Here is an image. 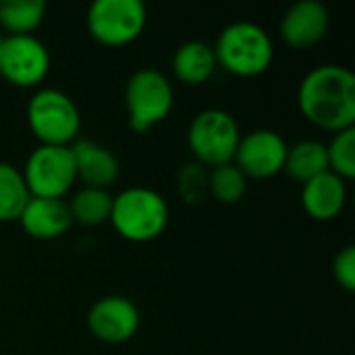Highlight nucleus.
I'll return each instance as SVG.
<instances>
[{"instance_id": "1", "label": "nucleus", "mask_w": 355, "mask_h": 355, "mask_svg": "<svg viewBox=\"0 0 355 355\" xmlns=\"http://www.w3.org/2000/svg\"><path fill=\"white\" fill-rule=\"evenodd\" d=\"M300 112L324 131L355 125V75L341 64L314 67L297 87Z\"/></svg>"}, {"instance_id": "2", "label": "nucleus", "mask_w": 355, "mask_h": 355, "mask_svg": "<svg viewBox=\"0 0 355 355\" xmlns=\"http://www.w3.org/2000/svg\"><path fill=\"white\" fill-rule=\"evenodd\" d=\"M168 216L171 210L162 193L150 187H127L112 196L108 223L123 239L148 243L164 233Z\"/></svg>"}, {"instance_id": "3", "label": "nucleus", "mask_w": 355, "mask_h": 355, "mask_svg": "<svg viewBox=\"0 0 355 355\" xmlns=\"http://www.w3.org/2000/svg\"><path fill=\"white\" fill-rule=\"evenodd\" d=\"M212 48L216 62L235 77H258L268 71L275 58L268 31L252 21L227 25Z\"/></svg>"}, {"instance_id": "4", "label": "nucleus", "mask_w": 355, "mask_h": 355, "mask_svg": "<svg viewBox=\"0 0 355 355\" xmlns=\"http://www.w3.org/2000/svg\"><path fill=\"white\" fill-rule=\"evenodd\" d=\"M27 125L40 146H73L81 131V114L64 92L44 87L27 104Z\"/></svg>"}, {"instance_id": "5", "label": "nucleus", "mask_w": 355, "mask_h": 355, "mask_svg": "<svg viewBox=\"0 0 355 355\" xmlns=\"http://www.w3.org/2000/svg\"><path fill=\"white\" fill-rule=\"evenodd\" d=\"M241 131L233 114L220 108H208L193 116L187 129V146L202 166L231 164L239 146Z\"/></svg>"}, {"instance_id": "6", "label": "nucleus", "mask_w": 355, "mask_h": 355, "mask_svg": "<svg viewBox=\"0 0 355 355\" xmlns=\"http://www.w3.org/2000/svg\"><path fill=\"white\" fill-rule=\"evenodd\" d=\"M125 104L131 129L146 133L171 114L175 106L173 83L156 69H139L127 81Z\"/></svg>"}, {"instance_id": "7", "label": "nucleus", "mask_w": 355, "mask_h": 355, "mask_svg": "<svg viewBox=\"0 0 355 355\" xmlns=\"http://www.w3.org/2000/svg\"><path fill=\"white\" fill-rule=\"evenodd\" d=\"M89 35L106 46L121 48L135 42L148 23V10L141 0H96L87 8Z\"/></svg>"}, {"instance_id": "8", "label": "nucleus", "mask_w": 355, "mask_h": 355, "mask_svg": "<svg viewBox=\"0 0 355 355\" xmlns=\"http://www.w3.org/2000/svg\"><path fill=\"white\" fill-rule=\"evenodd\" d=\"M21 173L31 198L64 200L77 183L71 146H37Z\"/></svg>"}, {"instance_id": "9", "label": "nucleus", "mask_w": 355, "mask_h": 355, "mask_svg": "<svg viewBox=\"0 0 355 355\" xmlns=\"http://www.w3.org/2000/svg\"><path fill=\"white\" fill-rule=\"evenodd\" d=\"M50 71V52L35 35H4L0 77L15 87H35Z\"/></svg>"}, {"instance_id": "10", "label": "nucleus", "mask_w": 355, "mask_h": 355, "mask_svg": "<svg viewBox=\"0 0 355 355\" xmlns=\"http://www.w3.org/2000/svg\"><path fill=\"white\" fill-rule=\"evenodd\" d=\"M287 150L289 146L281 133L272 129H256L241 135L233 164L245 175V179H270L283 173Z\"/></svg>"}, {"instance_id": "11", "label": "nucleus", "mask_w": 355, "mask_h": 355, "mask_svg": "<svg viewBox=\"0 0 355 355\" xmlns=\"http://www.w3.org/2000/svg\"><path fill=\"white\" fill-rule=\"evenodd\" d=\"M139 310L137 306L123 295H106L98 300L87 312L89 333L110 345L127 343L139 331Z\"/></svg>"}, {"instance_id": "12", "label": "nucleus", "mask_w": 355, "mask_h": 355, "mask_svg": "<svg viewBox=\"0 0 355 355\" xmlns=\"http://www.w3.org/2000/svg\"><path fill=\"white\" fill-rule=\"evenodd\" d=\"M329 27H331V15L322 2L300 0L285 10L279 31L289 48L308 50L324 40Z\"/></svg>"}, {"instance_id": "13", "label": "nucleus", "mask_w": 355, "mask_h": 355, "mask_svg": "<svg viewBox=\"0 0 355 355\" xmlns=\"http://www.w3.org/2000/svg\"><path fill=\"white\" fill-rule=\"evenodd\" d=\"M73 158H75V173L77 181L83 183V187L92 189H106L112 187L119 181L121 164L119 158L102 144L81 139L71 146Z\"/></svg>"}, {"instance_id": "14", "label": "nucleus", "mask_w": 355, "mask_h": 355, "mask_svg": "<svg viewBox=\"0 0 355 355\" xmlns=\"http://www.w3.org/2000/svg\"><path fill=\"white\" fill-rule=\"evenodd\" d=\"M19 223L29 237L40 241H50L62 237L71 229L73 216L64 200L31 198L25 210L21 212Z\"/></svg>"}, {"instance_id": "15", "label": "nucleus", "mask_w": 355, "mask_h": 355, "mask_svg": "<svg viewBox=\"0 0 355 355\" xmlns=\"http://www.w3.org/2000/svg\"><path fill=\"white\" fill-rule=\"evenodd\" d=\"M347 204V181L327 171L302 185V206L314 220H335Z\"/></svg>"}, {"instance_id": "16", "label": "nucleus", "mask_w": 355, "mask_h": 355, "mask_svg": "<svg viewBox=\"0 0 355 355\" xmlns=\"http://www.w3.org/2000/svg\"><path fill=\"white\" fill-rule=\"evenodd\" d=\"M214 48L206 42L191 40L181 44L173 54V73L185 85H202L216 71Z\"/></svg>"}, {"instance_id": "17", "label": "nucleus", "mask_w": 355, "mask_h": 355, "mask_svg": "<svg viewBox=\"0 0 355 355\" xmlns=\"http://www.w3.org/2000/svg\"><path fill=\"white\" fill-rule=\"evenodd\" d=\"M329 171V158H327V146L314 139H304L293 144L287 150L283 173L300 185H306L314 177Z\"/></svg>"}, {"instance_id": "18", "label": "nucleus", "mask_w": 355, "mask_h": 355, "mask_svg": "<svg viewBox=\"0 0 355 355\" xmlns=\"http://www.w3.org/2000/svg\"><path fill=\"white\" fill-rule=\"evenodd\" d=\"M46 15L44 0H2L0 29L6 35H33Z\"/></svg>"}, {"instance_id": "19", "label": "nucleus", "mask_w": 355, "mask_h": 355, "mask_svg": "<svg viewBox=\"0 0 355 355\" xmlns=\"http://www.w3.org/2000/svg\"><path fill=\"white\" fill-rule=\"evenodd\" d=\"M29 200L31 193L23 173L10 162H0V223L19 220Z\"/></svg>"}, {"instance_id": "20", "label": "nucleus", "mask_w": 355, "mask_h": 355, "mask_svg": "<svg viewBox=\"0 0 355 355\" xmlns=\"http://www.w3.org/2000/svg\"><path fill=\"white\" fill-rule=\"evenodd\" d=\"M67 204H69L73 223H79L83 227H98V225L108 223L110 218L112 196L106 189L83 187L75 191V196Z\"/></svg>"}, {"instance_id": "21", "label": "nucleus", "mask_w": 355, "mask_h": 355, "mask_svg": "<svg viewBox=\"0 0 355 355\" xmlns=\"http://www.w3.org/2000/svg\"><path fill=\"white\" fill-rule=\"evenodd\" d=\"M248 191L245 175L231 162L208 173V193L220 204H237Z\"/></svg>"}, {"instance_id": "22", "label": "nucleus", "mask_w": 355, "mask_h": 355, "mask_svg": "<svg viewBox=\"0 0 355 355\" xmlns=\"http://www.w3.org/2000/svg\"><path fill=\"white\" fill-rule=\"evenodd\" d=\"M327 146L329 171L341 177L343 181H352L355 177V127L337 131Z\"/></svg>"}, {"instance_id": "23", "label": "nucleus", "mask_w": 355, "mask_h": 355, "mask_svg": "<svg viewBox=\"0 0 355 355\" xmlns=\"http://www.w3.org/2000/svg\"><path fill=\"white\" fill-rule=\"evenodd\" d=\"M179 191L187 204L202 202L208 193V171L206 166L191 162L185 164L179 173Z\"/></svg>"}, {"instance_id": "24", "label": "nucleus", "mask_w": 355, "mask_h": 355, "mask_svg": "<svg viewBox=\"0 0 355 355\" xmlns=\"http://www.w3.org/2000/svg\"><path fill=\"white\" fill-rule=\"evenodd\" d=\"M333 277L345 291H355V248L345 245L333 262Z\"/></svg>"}, {"instance_id": "25", "label": "nucleus", "mask_w": 355, "mask_h": 355, "mask_svg": "<svg viewBox=\"0 0 355 355\" xmlns=\"http://www.w3.org/2000/svg\"><path fill=\"white\" fill-rule=\"evenodd\" d=\"M2 40H4V35H2V31H0V48H2Z\"/></svg>"}]
</instances>
